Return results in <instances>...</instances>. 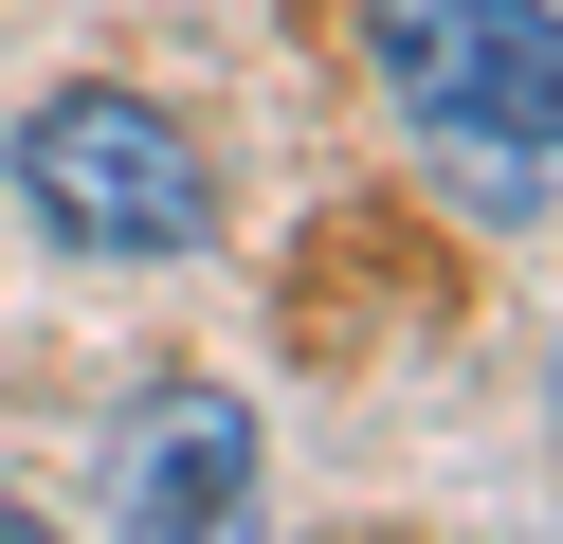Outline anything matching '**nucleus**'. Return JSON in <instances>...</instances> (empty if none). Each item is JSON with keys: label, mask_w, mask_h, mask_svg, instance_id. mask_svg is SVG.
<instances>
[{"label": "nucleus", "mask_w": 563, "mask_h": 544, "mask_svg": "<svg viewBox=\"0 0 563 544\" xmlns=\"http://www.w3.org/2000/svg\"><path fill=\"white\" fill-rule=\"evenodd\" d=\"M382 109L473 218H563V19L545 0H364Z\"/></svg>", "instance_id": "1"}, {"label": "nucleus", "mask_w": 563, "mask_h": 544, "mask_svg": "<svg viewBox=\"0 0 563 544\" xmlns=\"http://www.w3.org/2000/svg\"><path fill=\"white\" fill-rule=\"evenodd\" d=\"M0 181H19V218H37L55 254H91V273H164V254L219 236V164H200L183 109H146V91H55V109H19Z\"/></svg>", "instance_id": "2"}, {"label": "nucleus", "mask_w": 563, "mask_h": 544, "mask_svg": "<svg viewBox=\"0 0 563 544\" xmlns=\"http://www.w3.org/2000/svg\"><path fill=\"white\" fill-rule=\"evenodd\" d=\"M273 526V454L219 381H164L110 435V544H255Z\"/></svg>", "instance_id": "3"}, {"label": "nucleus", "mask_w": 563, "mask_h": 544, "mask_svg": "<svg viewBox=\"0 0 563 544\" xmlns=\"http://www.w3.org/2000/svg\"><path fill=\"white\" fill-rule=\"evenodd\" d=\"M0 544H74V526H55V508H37V490H0Z\"/></svg>", "instance_id": "4"}]
</instances>
